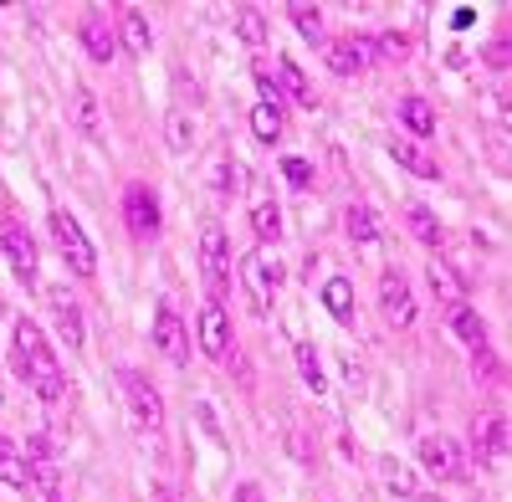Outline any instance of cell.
<instances>
[{"instance_id": "44dd1931", "label": "cell", "mask_w": 512, "mask_h": 502, "mask_svg": "<svg viewBox=\"0 0 512 502\" xmlns=\"http://www.w3.org/2000/svg\"><path fill=\"white\" fill-rule=\"evenodd\" d=\"M123 47L134 52V57L154 52V31H149V16H144L139 6H128V11H123Z\"/></svg>"}, {"instance_id": "2e32d148", "label": "cell", "mask_w": 512, "mask_h": 502, "mask_svg": "<svg viewBox=\"0 0 512 502\" xmlns=\"http://www.w3.org/2000/svg\"><path fill=\"white\" fill-rule=\"evenodd\" d=\"M277 88L282 98H292L297 108H318V88H313V77L297 67L292 57H277Z\"/></svg>"}, {"instance_id": "d6986e66", "label": "cell", "mask_w": 512, "mask_h": 502, "mask_svg": "<svg viewBox=\"0 0 512 502\" xmlns=\"http://www.w3.org/2000/svg\"><path fill=\"white\" fill-rule=\"evenodd\" d=\"M400 123H405L415 139H436V108H431V98L405 93V98H400Z\"/></svg>"}, {"instance_id": "8fae6325", "label": "cell", "mask_w": 512, "mask_h": 502, "mask_svg": "<svg viewBox=\"0 0 512 502\" xmlns=\"http://www.w3.org/2000/svg\"><path fill=\"white\" fill-rule=\"evenodd\" d=\"M0 251H6V262L16 267L21 282H36V241L26 226H16V221L0 226Z\"/></svg>"}, {"instance_id": "9c48e42d", "label": "cell", "mask_w": 512, "mask_h": 502, "mask_svg": "<svg viewBox=\"0 0 512 502\" xmlns=\"http://www.w3.org/2000/svg\"><path fill=\"white\" fill-rule=\"evenodd\" d=\"M82 52H88L93 62H113L118 57V31H113V16L103 6H93L88 16H82Z\"/></svg>"}, {"instance_id": "ab89813d", "label": "cell", "mask_w": 512, "mask_h": 502, "mask_svg": "<svg viewBox=\"0 0 512 502\" xmlns=\"http://www.w3.org/2000/svg\"><path fill=\"white\" fill-rule=\"evenodd\" d=\"M487 62H492V67H497V72H502V67H507V41H497V47H492V52H487Z\"/></svg>"}, {"instance_id": "5b68a950", "label": "cell", "mask_w": 512, "mask_h": 502, "mask_svg": "<svg viewBox=\"0 0 512 502\" xmlns=\"http://www.w3.org/2000/svg\"><path fill=\"white\" fill-rule=\"evenodd\" d=\"M420 467L431 477H441V482H466L472 477V467H466V456H461V446L451 436H425L420 441Z\"/></svg>"}, {"instance_id": "3957f363", "label": "cell", "mask_w": 512, "mask_h": 502, "mask_svg": "<svg viewBox=\"0 0 512 502\" xmlns=\"http://www.w3.org/2000/svg\"><path fill=\"white\" fill-rule=\"evenodd\" d=\"M200 277H205L210 303H221L231 287V246H226V231L216 221H205V231H200Z\"/></svg>"}, {"instance_id": "d4e9b609", "label": "cell", "mask_w": 512, "mask_h": 502, "mask_svg": "<svg viewBox=\"0 0 512 502\" xmlns=\"http://www.w3.org/2000/svg\"><path fill=\"white\" fill-rule=\"evenodd\" d=\"M431 287L441 292V303H451V308H456V303H466V277H461L451 262H441V257L431 262Z\"/></svg>"}, {"instance_id": "d6a6232c", "label": "cell", "mask_w": 512, "mask_h": 502, "mask_svg": "<svg viewBox=\"0 0 512 502\" xmlns=\"http://www.w3.org/2000/svg\"><path fill=\"white\" fill-rule=\"evenodd\" d=\"M287 16H292V26H297V31H303V41H313V47H318V41H323V11H318V6H308V0H292Z\"/></svg>"}, {"instance_id": "e0dca14e", "label": "cell", "mask_w": 512, "mask_h": 502, "mask_svg": "<svg viewBox=\"0 0 512 502\" xmlns=\"http://www.w3.org/2000/svg\"><path fill=\"white\" fill-rule=\"evenodd\" d=\"M72 129L88 144H103V113H98L93 88H72Z\"/></svg>"}, {"instance_id": "8d00e7d4", "label": "cell", "mask_w": 512, "mask_h": 502, "mask_svg": "<svg viewBox=\"0 0 512 502\" xmlns=\"http://www.w3.org/2000/svg\"><path fill=\"white\" fill-rule=\"evenodd\" d=\"M282 175H287L297 190H308V185H313V164H308V159H282Z\"/></svg>"}, {"instance_id": "277c9868", "label": "cell", "mask_w": 512, "mask_h": 502, "mask_svg": "<svg viewBox=\"0 0 512 502\" xmlns=\"http://www.w3.org/2000/svg\"><path fill=\"white\" fill-rule=\"evenodd\" d=\"M241 287H246V298H251L256 313H272L277 287H282V262L267 257V251H246L241 257Z\"/></svg>"}, {"instance_id": "ac0fdd59", "label": "cell", "mask_w": 512, "mask_h": 502, "mask_svg": "<svg viewBox=\"0 0 512 502\" xmlns=\"http://www.w3.org/2000/svg\"><path fill=\"white\" fill-rule=\"evenodd\" d=\"M477 456H482V467H502L507 462V421L502 415L477 421Z\"/></svg>"}, {"instance_id": "e575fe53", "label": "cell", "mask_w": 512, "mask_h": 502, "mask_svg": "<svg viewBox=\"0 0 512 502\" xmlns=\"http://www.w3.org/2000/svg\"><path fill=\"white\" fill-rule=\"evenodd\" d=\"M472 364H477V380H482V385H502V369H497V359H492V344H477V349H472Z\"/></svg>"}, {"instance_id": "cb8c5ba5", "label": "cell", "mask_w": 512, "mask_h": 502, "mask_svg": "<svg viewBox=\"0 0 512 502\" xmlns=\"http://www.w3.org/2000/svg\"><path fill=\"white\" fill-rule=\"evenodd\" d=\"M0 482H6V487H31V472H26V451H21L11 436H0Z\"/></svg>"}, {"instance_id": "7c38bea8", "label": "cell", "mask_w": 512, "mask_h": 502, "mask_svg": "<svg viewBox=\"0 0 512 502\" xmlns=\"http://www.w3.org/2000/svg\"><path fill=\"white\" fill-rule=\"evenodd\" d=\"M374 62V41L369 36H338L333 47H328V67L338 72V77H354V72H364Z\"/></svg>"}, {"instance_id": "484cf974", "label": "cell", "mask_w": 512, "mask_h": 502, "mask_svg": "<svg viewBox=\"0 0 512 502\" xmlns=\"http://www.w3.org/2000/svg\"><path fill=\"white\" fill-rule=\"evenodd\" d=\"M251 231H256V241H282V211L272 195H262L251 205Z\"/></svg>"}, {"instance_id": "6da1fadb", "label": "cell", "mask_w": 512, "mask_h": 502, "mask_svg": "<svg viewBox=\"0 0 512 502\" xmlns=\"http://www.w3.org/2000/svg\"><path fill=\"white\" fill-rule=\"evenodd\" d=\"M11 364H16V374H21V380H26L41 400H47V405H57V400L67 395V374H62V364L52 359L47 339H41V328H36L31 318L16 323V354H11Z\"/></svg>"}, {"instance_id": "7402d4cb", "label": "cell", "mask_w": 512, "mask_h": 502, "mask_svg": "<svg viewBox=\"0 0 512 502\" xmlns=\"http://www.w3.org/2000/svg\"><path fill=\"white\" fill-rule=\"evenodd\" d=\"M323 308H328L338 323H354V282H349V277H328V282H323Z\"/></svg>"}, {"instance_id": "f1b7e54d", "label": "cell", "mask_w": 512, "mask_h": 502, "mask_svg": "<svg viewBox=\"0 0 512 502\" xmlns=\"http://www.w3.org/2000/svg\"><path fill=\"white\" fill-rule=\"evenodd\" d=\"M379 482H384V487H390L395 497H415V492H420V482H415V472H410V467H400V462H395V456H379Z\"/></svg>"}, {"instance_id": "603a6c76", "label": "cell", "mask_w": 512, "mask_h": 502, "mask_svg": "<svg viewBox=\"0 0 512 502\" xmlns=\"http://www.w3.org/2000/svg\"><path fill=\"white\" fill-rule=\"evenodd\" d=\"M451 333H456L461 344H472V349L487 344V323H482V313H477L472 303H456V308H451Z\"/></svg>"}, {"instance_id": "5bb4252c", "label": "cell", "mask_w": 512, "mask_h": 502, "mask_svg": "<svg viewBox=\"0 0 512 502\" xmlns=\"http://www.w3.org/2000/svg\"><path fill=\"white\" fill-rule=\"evenodd\" d=\"M21 451H26V472H31V482H36L41 492H47V497H52V492H57V482H62V467H57L52 446L41 441V436H31Z\"/></svg>"}, {"instance_id": "8992f818", "label": "cell", "mask_w": 512, "mask_h": 502, "mask_svg": "<svg viewBox=\"0 0 512 502\" xmlns=\"http://www.w3.org/2000/svg\"><path fill=\"white\" fill-rule=\"evenodd\" d=\"M52 236H57V246H62V257L72 262V272H77V277H93V267H98L93 241H88V231L72 221V211H57V216H52Z\"/></svg>"}, {"instance_id": "836d02e7", "label": "cell", "mask_w": 512, "mask_h": 502, "mask_svg": "<svg viewBox=\"0 0 512 502\" xmlns=\"http://www.w3.org/2000/svg\"><path fill=\"white\" fill-rule=\"evenodd\" d=\"M164 139H169V149H175V154H185L195 144V118L185 108H175V113L164 118Z\"/></svg>"}, {"instance_id": "83f0119b", "label": "cell", "mask_w": 512, "mask_h": 502, "mask_svg": "<svg viewBox=\"0 0 512 502\" xmlns=\"http://www.w3.org/2000/svg\"><path fill=\"white\" fill-rule=\"evenodd\" d=\"M282 129H287L282 108H272V103H256V108H251V134L262 139V144H277V139H282Z\"/></svg>"}, {"instance_id": "52a82bcc", "label": "cell", "mask_w": 512, "mask_h": 502, "mask_svg": "<svg viewBox=\"0 0 512 502\" xmlns=\"http://www.w3.org/2000/svg\"><path fill=\"white\" fill-rule=\"evenodd\" d=\"M154 349H159L169 364H190V328H185V318L175 313V303H159V308H154Z\"/></svg>"}, {"instance_id": "ffe728a7", "label": "cell", "mask_w": 512, "mask_h": 502, "mask_svg": "<svg viewBox=\"0 0 512 502\" xmlns=\"http://www.w3.org/2000/svg\"><path fill=\"white\" fill-rule=\"evenodd\" d=\"M390 154H395L400 170H410V175H420V180H441V164H436L431 154H425L415 139H395V144H390Z\"/></svg>"}, {"instance_id": "ba28073f", "label": "cell", "mask_w": 512, "mask_h": 502, "mask_svg": "<svg viewBox=\"0 0 512 502\" xmlns=\"http://www.w3.org/2000/svg\"><path fill=\"white\" fill-rule=\"evenodd\" d=\"M379 308H384V318H390V328H410L415 323V292H410V282H405V272L400 267H390L379 277Z\"/></svg>"}, {"instance_id": "4316f807", "label": "cell", "mask_w": 512, "mask_h": 502, "mask_svg": "<svg viewBox=\"0 0 512 502\" xmlns=\"http://www.w3.org/2000/svg\"><path fill=\"white\" fill-rule=\"evenodd\" d=\"M344 231H349L354 246H374L379 241V221H374L369 205H349V211H344Z\"/></svg>"}, {"instance_id": "b9f144b4", "label": "cell", "mask_w": 512, "mask_h": 502, "mask_svg": "<svg viewBox=\"0 0 512 502\" xmlns=\"http://www.w3.org/2000/svg\"><path fill=\"white\" fill-rule=\"evenodd\" d=\"M47 502H62V497H57V492H52V497H47Z\"/></svg>"}, {"instance_id": "30bf717a", "label": "cell", "mask_w": 512, "mask_h": 502, "mask_svg": "<svg viewBox=\"0 0 512 502\" xmlns=\"http://www.w3.org/2000/svg\"><path fill=\"white\" fill-rule=\"evenodd\" d=\"M123 221H128L134 236H154L159 231V200H154L149 185H128L123 190Z\"/></svg>"}, {"instance_id": "4dcf8cb0", "label": "cell", "mask_w": 512, "mask_h": 502, "mask_svg": "<svg viewBox=\"0 0 512 502\" xmlns=\"http://www.w3.org/2000/svg\"><path fill=\"white\" fill-rule=\"evenodd\" d=\"M410 231H415V241H425L431 251H441V241H446V226L436 221V211H425V205H410Z\"/></svg>"}, {"instance_id": "1f68e13d", "label": "cell", "mask_w": 512, "mask_h": 502, "mask_svg": "<svg viewBox=\"0 0 512 502\" xmlns=\"http://www.w3.org/2000/svg\"><path fill=\"white\" fill-rule=\"evenodd\" d=\"M297 374H303V385H308L313 395L328 390V374H323V359H318L313 344H297Z\"/></svg>"}, {"instance_id": "60d3db41", "label": "cell", "mask_w": 512, "mask_h": 502, "mask_svg": "<svg viewBox=\"0 0 512 502\" xmlns=\"http://www.w3.org/2000/svg\"><path fill=\"white\" fill-rule=\"evenodd\" d=\"M149 502H175V492H169V487H154V492H149Z\"/></svg>"}, {"instance_id": "7a4b0ae2", "label": "cell", "mask_w": 512, "mask_h": 502, "mask_svg": "<svg viewBox=\"0 0 512 502\" xmlns=\"http://www.w3.org/2000/svg\"><path fill=\"white\" fill-rule=\"evenodd\" d=\"M113 380H118L123 405H128V426H134L139 436H159V431H164V400H159V390L149 385V374H139V369L123 364Z\"/></svg>"}, {"instance_id": "4fadbf2b", "label": "cell", "mask_w": 512, "mask_h": 502, "mask_svg": "<svg viewBox=\"0 0 512 502\" xmlns=\"http://www.w3.org/2000/svg\"><path fill=\"white\" fill-rule=\"evenodd\" d=\"M200 349H205V359H231V323H226L221 303H205V313H200Z\"/></svg>"}, {"instance_id": "d590c367", "label": "cell", "mask_w": 512, "mask_h": 502, "mask_svg": "<svg viewBox=\"0 0 512 502\" xmlns=\"http://www.w3.org/2000/svg\"><path fill=\"white\" fill-rule=\"evenodd\" d=\"M374 52H384L390 62H405V57H410V41H405L400 31H384V36L374 41Z\"/></svg>"}, {"instance_id": "7bdbcfd3", "label": "cell", "mask_w": 512, "mask_h": 502, "mask_svg": "<svg viewBox=\"0 0 512 502\" xmlns=\"http://www.w3.org/2000/svg\"><path fill=\"white\" fill-rule=\"evenodd\" d=\"M0 313H6V308H0Z\"/></svg>"}, {"instance_id": "9a60e30c", "label": "cell", "mask_w": 512, "mask_h": 502, "mask_svg": "<svg viewBox=\"0 0 512 502\" xmlns=\"http://www.w3.org/2000/svg\"><path fill=\"white\" fill-rule=\"evenodd\" d=\"M47 308H52V318H57V333H62V344H82V308H77V298L67 287H47Z\"/></svg>"}, {"instance_id": "74e56055", "label": "cell", "mask_w": 512, "mask_h": 502, "mask_svg": "<svg viewBox=\"0 0 512 502\" xmlns=\"http://www.w3.org/2000/svg\"><path fill=\"white\" fill-rule=\"evenodd\" d=\"M256 93H262V103L282 108V88H277V82H272V72H256Z\"/></svg>"}, {"instance_id": "f546056e", "label": "cell", "mask_w": 512, "mask_h": 502, "mask_svg": "<svg viewBox=\"0 0 512 502\" xmlns=\"http://www.w3.org/2000/svg\"><path fill=\"white\" fill-rule=\"evenodd\" d=\"M236 36L246 47H262L267 41V11L262 6H236Z\"/></svg>"}, {"instance_id": "f35d334b", "label": "cell", "mask_w": 512, "mask_h": 502, "mask_svg": "<svg viewBox=\"0 0 512 502\" xmlns=\"http://www.w3.org/2000/svg\"><path fill=\"white\" fill-rule=\"evenodd\" d=\"M236 502H267V492L256 487V482H241V487H236Z\"/></svg>"}]
</instances>
